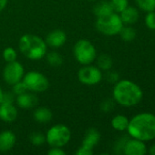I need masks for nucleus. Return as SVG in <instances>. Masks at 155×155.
<instances>
[{
	"mask_svg": "<svg viewBox=\"0 0 155 155\" xmlns=\"http://www.w3.org/2000/svg\"><path fill=\"white\" fill-rule=\"evenodd\" d=\"M129 125V119L125 115L118 114L114 116L111 120V126L116 131L123 132L127 130Z\"/></svg>",
	"mask_w": 155,
	"mask_h": 155,
	"instance_id": "obj_19",
	"label": "nucleus"
},
{
	"mask_svg": "<svg viewBox=\"0 0 155 155\" xmlns=\"http://www.w3.org/2000/svg\"><path fill=\"white\" fill-rule=\"evenodd\" d=\"M3 103H9V104H13L14 102V95L10 93H4L3 94V99H2ZM1 102V103H2Z\"/></svg>",
	"mask_w": 155,
	"mask_h": 155,
	"instance_id": "obj_33",
	"label": "nucleus"
},
{
	"mask_svg": "<svg viewBox=\"0 0 155 155\" xmlns=\"http://www.w3.org/2000/svg\"><path fill=\"white\" fill-rule=\"evenodd\" d=\"M79 81L86 85H95L98 84L102 79L101 70L90 64H86L80 68L78 72Z\"/></svg>",
	"mask_w": 155,
	"mask_h": 155,
	"instance_id": "obj_8",
	"label": "nucleus"
},
{
	"mask_svg": "<svg viewBox=\"0 0 155 155\" xmlns=\"http://www.w3.org/2000/svg\"><path fill=\"white\" fill-rule=\"evenodd\" d=\"M45 136L50 147H63L69 142L71 133L67 125L56 124L48 129Z\"/></svg>",
	"mask_w": 155,
	"mask_h": 155,
	"instance_id": "obj_5",
	"label": "nucleus"
},
{
	"mask_svg": "<svg viewBox=\"0 0 155 155\" xmlns=\"http://www.w3.org/2000/svg\"><path fill=\"white\" fill-rule=\"evenodd\" d=\"M147 153L151 155H155V143L151 146V148L149 149V151H147Z\"/></svg>",
	"mask_w": 155,
	"mask_h": 155,
	"instance_id": "obj_35",
	"label": "nucleus"
},
{
	"mask_svg": "<svg viewBox=\"0 0 155 155\" xmlns=\"http://www.w3.org/2000/svg\"><path fill=\"white\" fill-rule=\"evenodd\" d=\"M111 3L115 13H121L128 6V0H111Z\"/></svg>",
	"mask_w": 155,
	"mask_h": 155,
	"instance_id": "obj_26",
	"label": "nucleus"
},
{
	"mask_svg": "<svg viewBox=\"0 0 155 155\" xmlns=\"http://www.w3.org/2000/svg\"><path fill=\"white\" fill-rule=\"evenodd\" d=\"M16 101L17 105L22 109H30L34 107L38 102L37 96L32 93H28L27 91L16 95Z\"/></svg>",
	"mask_w": 155,
	"mask_h": 155,
	"instance_id": "obj_14",
	"label": "nucleus"
},
{
	"mask_svg": "<svg viewBox=\"0 0 155 155\" xmlns=\"http://www.w3.org/2000/svg\"><path fill=\"white\" fill-rule=\"evenodd\" d=\"M97 64H98V67L100 70L108 71V70H110L112 67L113 61H112V58L109 54H101L97 58Z\"/></svg>",
	"mask_w": 155,
	"mask_h": 155,
	"instance_id": "obj_20",
	"label": "nucleus"
},
{
	"mask_svg": "<svg viewBox=\"0 0 155 155\" xmlns=\"http://www.w3.org/2000/svg\"><path fill=\"white\" fill-rule=\"evenodd\" d=\"M100 140V132L98 130H96L95 128H90L86 132L81 144L93 149L99 143Z\"/></svg>",
	"mask_w": 155,
	"mask_h": 155,
	"instance_id": "obj_15",
	"label": "nucleus"
},
{
	"mask_svg": "<svg viewBox=\"0 0 155 155\" xmlns=\"http://www.w3.org/2000/svg\"><path fill=\"white\" fill-rule=\"evenodd\" d=\"M7 0H0V12L4 10V8L6 6Z\"/></svg>",
	"mask_w": 155,
	"mask_h": 155,
	"instance_id": "obj_34",
	"label": "nucleus"
},
{
	"mask_svg": "<svg viewBox=\"0 0 155 155\" xmlns=\"http://www.w3.org/2000/svg\"><path fill=\"white\" fill-rule=\"evenodd\" d=\"M46 57H47V61H48V64L51 66H54V67L60 66L63 63L62 56L56 51H52V52L46 54Z\"/></svg>",
	"mask_w": 155,
	"mask_h": 155,
	"instance_id": "obj_22",
	"label": "nucleus"
},
{
	"mask_svg": "<svg viewBox=\"0 0 155 155\" xmlns=\"http://www.w3.org/2000/svg\"><path fill=\"white\" fill-rule=\"evenodd\" d=\"M113 98L122 106L132 107L143 98V91L139 85L130 80L118 81L113 89Z\"/></svg>",
	"mask_w": 155,
	"mask_h": 155,
	"instance_id": "obj_2",
	"label": "nucleus"
},
{
	"mask_svg": "<svg viewBox=\"0 0 155 155\" xmlns=\"http://www.w3.org/2000/svg\"><path fill=\"white\" fill-rule=\"evenodd\" d=\"M122 151L125 155H145L147 153V148L143 141L135 138L127 140Z\"/></svg>",
	"mask_w": 155,
	"mask_h": 155,
	"instance_id": "obj_10",
	"label": "nucleus"
},
{
	"mask_svg": "<svg viewBox=\"0 0 155 155\" xmlns=\"http://www.w3.org/2000/svg\"><path fill=\"white\" fill-rule=\"evenodd\" d=\"M23 76L24 67L19 62L16 60L14 62L6 63V65L3 70V78L7 84L13 85L20 82L23 79Z\"/></svg>",
	"mask_w": 155,
	"mask_h": 155,
	"instance_id": "obj_9",
	"label": "nucleus"
},
{
	"mask_svg": "<svg viewBox=\"0 0 155 155\" xmlns=\"http://www.w3.org/2000/svg\"><path fill=\"white\" fill-rule=\"evenodd\" d=\"M107 80L110 82V83H112V84H116L118 81H119V74L116 73V72H109L107 74V76H106Z\"/></svg>",
	"mask_w": 155,
	"mask_h": 155,
	"instance_id": "obj_31",
	"label": "nucleus"
},
{
	"mask_svg": "<svg viewBox=\"0 0 155 155\" xmlns=\"http://www.w3.org/2000/svg\"><path fill=\"white\" fill-rule=\"evenodd\" d=\"M3 58L6 63L14 62L17 58V54L13 47H6L3 51Z\"/></svg>",
	"mask_w": 155,
	"mask_h": 155,
	"instance_id": "obj_25",
	"label": "nucleus"
},
{
	"mask_svg": "<svg viewBox=\"0 0 155 155\" xmlns=\"http://www.w3.org/2000/svg\"><path fill=\"white\" fill-rule=\"evenodd\" d=\"M145 24L147 27L151 30H155V12H148V15L145 18Z\"/></svg>",
	"mask_w": 155,
	"mask_h": 155,
	"instance_id": "obj_27",
	"label": "nucleus"
},
{
	"mask_svg": "<svg viewBox=\"0 0 155 155\" xmlns=\"http://www.w3.org/2000/svg\"><path fill=\"white\" fill-rule=\"evenodd\" d=\"M48 155H65L66 153L61 149V147H51L48 152Z\"/></svg>",
	"mask_w": 155,
	"mask_h": 155,
	"instance_id": "obj_32",
	"label": "nucleus"
},
{
	"mask_svg": "<svg viewBox=\"0 0 155 155\" xmlns=\"http://www.w3.org/2000/svg\"><path fill=\"white\" fill-rule=\"evenodd\" d=\"M12 86H13V92H14V94H16V95L21 94H23V93H25V92L27 91V88L26 87V85H25V84L23 83L22 80H21L20 82H18V83L13 84Z\"/></svg>",
	"mask_w": 155,
	"mask_h": 155,
	"instance_id": "obj_28",
	"label": "nucleus"
},
{
	"mask_svg": "<svg viewBox=\"0 0 155 155\" xmlns=\"http://www.w3.org/2000/svg\"><path fill=\"white\" fill-rule=\"evenodd\" d=\"M16 135L11 131H3L0 133V152L6 153L12 150L16 144Z\"/></svg>",
	"mask_w": 155,
	"mask_h": 155,
	"instance_id": "obj_13",
	"label": "nucleus"
},
{
	"mask_svg": "<svg viewBox=\"0 0 155 155\" xmlns=\"http://www.w3.org/2000/svg\"><path fill=\"white\" fill-rule=\"evenodd\" d=\"M129 134L141 141L155 139V115L150 113H143L129 121L127 128Z\"/></svg>",
	"mask_w": 155,
	"mask_h": 155,
	"instance_id": "obj_1",
	"label": "nucleus"
},
{
	"mask_svg": "<svg viewBox=\"0 0 155 155\" xmlns=\"http://www.w3.org/2000/svg\"><path fill=\"white\" fill-rule=\"evenodd\" d=\"M3 91H2V89H1V87H0V104H1V102H2V99H3Z\"/></svg>",
	"mask_w": 155,
	"mask_h": 155,
	"instance_id": "obj_36",
	"label": "nucleus"
},
{
	"mask_svg": "<svg viewBox=\"0 0 155 155\" xmlns=\"http://www.w3.org/2000/svg\"><path fill=\"white\" fill-rule=\"evenodd\" d=\"M33 116L36 122L40 124H47L51 121L53 114L50 109L47 107H38L34 111Z\"/></svg>",
	"mask_w": 155,
	"mask_h": 155,
	"instance_id": "obj_17",
	"label": "nucleus"
},
{
	"mask_svg": "<svg viewBox=\"0 0 155 155\" xmlns=\"http://www.w3.org/2000/svg\"><path fill=\"white\" fill-rule=\"evenodd\" d=\"M67 41V35L60 29H55L49 32L45 39L47 45L52 48H59L65 45Z\"/></svg>",
	"mask_w": 155,
	"mask_h": 155,
	"instance_id": "obj_11",
	"label": "nucleus"
},
{
	"mask_svg": "<svg viewBox=\"0 0 155 155\" xmlns=\"http://www.w3.org/2000/svg\"><path fill=\"white\" fill-rule=\"evenodd\" d=\"M22 81L27 88V91L32 93L45 92L49 86L48 78L43 74L37 71H31L24 74Z\"/></svg>",
	"mask_w": 155,
	"mask_h": 155,
	"instance_id": "obj_7",
	"label": "nucleus"
},
{
	"mask_svg": "<svg viewBox=\"0 0 155 155\" xmlns=\"http://www.w3.org/2000/svg\"><path fill=\"white\" fill-rule=\"evenodd\" d=\"M138 6L146 12H152L155 10V0H135Z\"/></svg>",
	"mask_w": 155,
	"mask_h": 155,
	"instance_id": "obj_24",
	"label": "nucleus"
},
{
	"mask_svg": "<svg viewBox=\"0 0 155 155\" xmlns=\"http://www.w3.org/2000/svg\"><path fill=\"white\" fill-rule=\"evenodd\" d=\"M77 155H91L93 154V149L89 148L87 146H84L81 144V146L77 150L76 152Z\"/></svg>",
	"mask_w": 155,
	"mask_h": 155,
	"instance_id": "obj_30",
	"label": "nucleus"
},
{
	"mask_svg": "<svg viewBox=\"0 0 155 155\" xmlns=\"http://www.w3.org/2000/svg\"><path fill=\"white\" fill-rule=\"evenodd\" d=\"M73 54L76 60L83 65L90 64L97 57L95 46L86 39L79 40L73 47Z\"/></svg>",
	"mask_w": 155,
	"mask_h": 155,
	"instance_id": "obj_6",
	"label": "nucleus"
},
{
	"mask_svg": "<svg viewBox=\"0 0 155 155\" xmlns=\"http://www.w3.org/2000/svg\"><path fill=\"white\" fill-rule=\"evenodd\" d=\"M90 1H94V0H90Z\"/></svg>",
	"mask_w": 155,
	"mask_h": 155,
	"instance_id": "obj_37",
	"label": "nucleus"
},
{
	"mask_svg": "<svg viewBox=\"0 0 155 155\" xmlns=\"http://www.w3.org/2000/svg\"><path fill=\"white\" fill-rule=\"evenodd\" d=\"M20 52L30 60H40L47 54V44L40 36L26 34L22 35L18 43Z\"/></svg>",
	"mask_w": 155,
	"mask_h": 155,
	"instance_id": "obj_3",
	"label": "nucleus"
},
{
	"mask_svg": "<svg viewBox=\"0 0 155 155\" xmlns=\"http://www.w3.org/2000/svg\"><path fill=\"white\" fill-rule=\"evenodd\" d=\"M120 17L123 24L132 25L138 21L139 18V12L133 6H127L123 11L120 13Z\"/></svg>",
	"mask_w": 155,
	"mask_h": 155,
	"instance_id": "obj_16",
	"label": "nucleus"
},
{
	"mask_svg": "<svg viewBox=\"0 0 155 155\" xmlns=\"http://www.w3.org/2000/svg\"><path fill=\"white\" fill-rule=\"evenodd\" d=\"M114 107V103L112 100L111 99H106L104 100L101 104H100V109L104 112V113H109L110 111H111Z\"/></svg>",
	"mask_w": 155,
	"mask_h": 155,
	"instance_id": "obj_29",
	"label": "nucleus"
},
{
	"mask_svg": "<svg viewBox=\"0 0 155 155\" xmlns=\"http://www.w3.org/2000/svg\"><path fill=\"white\" fill-rule=\"evenodd\" d=\"M123 26V23L120 15L112 12L107 15L100 16L96 20L97 30L105 35H115L120 33Z\"/></svg>",
	"mask_w": 155,
	"mask_h": 155,
	"instance_id": "obj_4",
	"label": "nucleus"
},
{
	"mask_svg": "<svg viewBox=\"0 0 155 155\" xmlns=\"http://www.w3.org/2000/svg\"><path fill=\"white\" fill-rule=\"evenodd\" d=\"M93 12H94V14H95V15L97 17H100V16L107 15H109V14H111V13H112L114 11H113L111 1L103 0V1H100L99 3H97L94 5Z\"/></svg>",
	"mask_w": 155,
	"mask_h": 155,
	"instance_id": "obj_18",
	"label": "nucleus"
},
{
	"mask_svg": "<svg viewBox=\"0 0 155 155\" xmlns=\"http://www.w3.org/2000/svg\"><path fill=\"white\" fill-rule=\"evenodd\" d=\"M119 35L125 42H132L136 37V30L132 26H122Z\"/></svg>",
	"mask_w": 155,
	"mask_h": 155,
	"instance_id": "obj_21",
	"label": "nucleus"
},
{
	"mask_svg": "<svg viewBox=\"0 0 155 155\" xmlns=\"http://www.w3.org/2000/svg\"><path fill=\"white\" fill-rule=\"evenodd\" d=\"M17 110L13 104L1 103L0 104V120L5 123H12L16 120Z\"/></svg>",
	"mask_w": 155,
	"mask_h": 155,
	"instance_id": "obj_12",
	"label": "nucleus"
},
{
	"mask_svg": "<svg viewBox=\"0 0 155 155\" xmlns=\"http://www.w3.org/2000/svg\"><path fill=\"white\" fill-rule=\"evenodd\" d=\"M30 143L35 146H40L46 143V136L39 132H34L29 136Z\"/></svg>",
	"mask_w": 155,
	"mask_h": 155,
	"instance_id": "obj_23",
	"label": "nucleus"
}]
</instances>
